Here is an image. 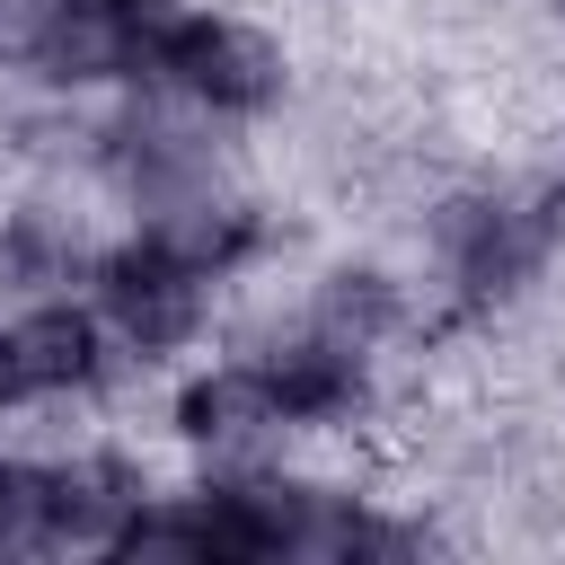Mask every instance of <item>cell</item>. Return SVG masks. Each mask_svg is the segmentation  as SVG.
Listing matches in <instances>:
<instances>
[{
  "label": "cell",
  "mask_w": 565,
  "mask_h": 565,
  "mask_svg": "<svg viewBox=\"0 0 565 565\" xmlns=\"http://www.w3.org/2000/svg\"><path fill=\"white\" fill-rule=\"evenodd\" d=\"M168 441L185 450L194 477H221V468H265V459H291L300 441L282 433L265 380L247 353H221V362H185L168 380V406H159Z\"/></svg>",
  "instance_id": "obj_5"
},
{
  "label": "cell",
  "mask_w": 565,
  "mask_h": 565,
  "mask_svg": "<svg viewBox=\"0 0 565 565\" xmlns=\"http://www.w3.org/2000/svg\"><path fill=\"white\" fill-rule=\"evenodd\" d=\"M291 318L353 344V353H371V362H388L397 344H424V282L397 274L388 256H327V265L300 274Z\"/></svg>",
  "instance_id": "obj_6"
},
{
  "label": "cell",
  "mask_w": 565,
  "mask_h": 565,
  "mask_svg": "<svg viewBox=\"0 0 565 565\" xmlns=\"http://www.w3.org/2000/svg\"><path fill=\"white\" fill-rule=\"evenodd\" d=\"M124 380L115 335L97 327L88 291H44L0 309V424H44L71 406H97Z\"/></svg>",
  "instance_id": "obj_4"
},
{
  "label": "cell",
  "mask_w": 565,
  "mask_h": 565,
  "mask_svg": "<svg viewBox=\"0 0 565 565\" xmlns=\"http://www.w3.org/2000/svg\"><path fill=\"white\" fill-rule=\"evenodd\" d=\"M415 256H424V335L494 327L539 300V282L565 256V221L547 212L539 177H441L415 203Z\"/></svg>",
  "instance_id": "obj_1"
},
{
  "label": "cell",
  "mask_w": 565,
  "mask_h": 565,
  "mask_svg": "<svg viewBox=\"0 0 565 565\" xmlns=\"http://www.w3.org/2000/svg\"><path fill=\"white\" fill-rule=\"evenodd\" d=\"M132 88H168L185 106H203L212 124L230 132H256L291 106V44L247 18V9H221V0H177L141 53V79Z\"/></svg>",
  "instance_id": "obj_2"
},
{
  "label": "cell",
  "mask_w": 565,
  "mask_h": 565,
  "mask_svg": "<svg viewBox=\"0 0 565 565\" xmlns=\"http://www.w3.org/2000/svg\"><path fill=\"white\" fill-rule=\"evenodd\" d=\"M335 9H344V0H335Z\"/></svg>",
  "instance_id": "obj_9"
},
{
  "label": "cell",
  "mask_w": 565,
  "mask_h": 565,
  "mask_svg": "<svg viewBox=\"0 0 565 565\" xmlns=\"http://www.w3.org/2000/svg\"><path fill=\"white\" fill-rule=\"evenodd\" d=\"M0 556H53V477L18 433H0Z\"/></svg>",
  "instance_id": "obj_8"
},
{
  "label": "cell",
  "mask_w": 565,
  "mask_h": 565,
  "mask_svg": "<svg viewBox=\"0 0 565 565\" xmlns=\"http://www.w3.org/2000/svg\"><path fill=\"white\" fill-rule=\"evenodd\" d=\"M88 309L115 335L124 371H177L221 327V282L194 274V265H177L168 247L132 238V230H115L106 256L88 265Z\"/></svg>",
  "instance_id": "obj_3"
},
{
  "label": "cell",
  "mask_w": 565,
  "mask_h": 565,
  "mask_svg": "<svg viewBox=\"0 0 565 565\" xmlns=\"http://www.w3.org/2000/svg\"><path fill=\"white\" fill-rule=\"evenodd\" d=\"M44 477H53V556L62 547H88L106 556L124 539V521L150 503V459L115 433H79V441H53L44 450Z\"/></svg>",
  "instance_id": "obj_7"
}]
</instances>
